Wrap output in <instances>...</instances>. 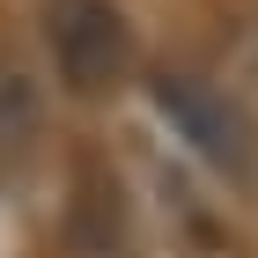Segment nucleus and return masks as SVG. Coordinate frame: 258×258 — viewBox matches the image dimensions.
I'll return each instance as SVG.
<instances>
[{
  "label": "nucleus",
  "mask_w": 258,
  "mask_h": 258,
  "mask_svg": "<svg viewBox=\"0 0 258 258\" xmlns=\"http://www.w3.org/2000/svg\"><path fill=\"white\" fill-rule=\"evenodd\" d=\"M44 125V89L37 74L15 59V52H0V155H22Z\"/></svg>",
  "instance_id": "7ed1b4c3"
},
{
  "label": "nucleus",
  "mask_w": 258,
  "mask_h": 258,
  "mask_svg": "<svg viewBox=\"0 0 258 258\" xmlns=\"http://www.w3.org/2000/svg\"><path fill=\"white\" fill-rule=\"evenodd\" d=\"M44 52L67 89L103 96L133 74V30L118 0H44Z\"/></svg>",
  "instance_id": "f257e3e1"
},
{
  "label": "nucleus",
  "mask_w": 258,
  "mask_h": 258,
  "mask_svg": "<svg viewBox=\"0 0 258 258\" xmlns=\"http://www.w3.org/2000/svg\"><path fill=\"white\" fill-rule=\"evenodd\" d=\"M148 96H155L162 125L192 148L207 170H221V177H236L243 155H251V140H243V118H236V103L221 96L214 81H199V74H177V67H162L155 81H148Z\"/></svg>",
  "instance_id": "f03ea898"
}]
</instances>
